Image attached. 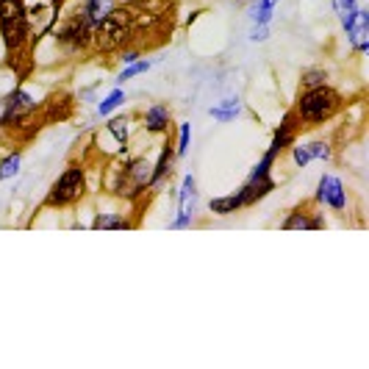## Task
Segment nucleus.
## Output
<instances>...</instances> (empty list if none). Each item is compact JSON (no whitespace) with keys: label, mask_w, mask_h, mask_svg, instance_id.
I'll return each instance as SVG.
<instances>
[{"label":"nucleus","mask_w":369,"mask_h":369,"mask_svg":"<svg viewBox=\"0 0 369 369\" xmlns=\"http://www.w3.org/2000/svg\"><path fill=\"white\" fill-rule=\"evenodd\" d=\"M97 45L103 50H114L128 39V17L123 11H108L100 23H97Z\"/></svg>","instance_id":"1"},{"label":"nucleus","mask_w":369,"mask_h":369,"mask_svg":"<svg viewBox=\"0 0 369 369\" xmlns=\"http://www.w3.org/2000/svg\"><path fill=\"white\" fill-rule=\"evenodd\" d=\"M336 106H339V94L320 87V89H314V92L303 94V100H300V114H303L306 120H325V117H330V114L336 111Z\"/></svg>","instance_id":"2"},{"label":"nucleus","mask_w":369,"mask_h":369,"mask_svg":"<svg viewBox=\"0 0 369 369\" xmlns=\"http://www.w3.org/2000/svg\"><path fill=\"white\" fill-rule=\"evenodd\" d=\"M81 192H84V173H81L78 167H70V170L56 181L50 197H47V203H50V206H64V203L75 200Z\"/></svg>","instance_id":"3"},{"label":"nucleus","mask_w":369,"mask_h":369,"mask_svg":"<svg viewBox=\"0 0 369 369\" xmlns=\"http://www.w3.org/2000/svg\"><path fill=\"white\" fill-rule=\"evenodd\" d=\"M150 178H153L150 164H147L144 158H137V161H131V164L125 167V173H123V178H120V192H123V194H137L142 186L150 184Z\"/></svg>","instance_id":"4"},{"label":"nucleus","mask_w":369,"mask_h":369,"mask_svg":"<svg viewBox=\"0 0 369 369\" xmlns=\"http://www.w3.org/2000/svg\"><path fill=\"white\" fill-rule=\"evenodd\" d=\"M34 108V100L28 97L25 92H11L6 100H3V125H14V123H20L28 111Z\"/></svg>","instance_id":"5"},{"label":"nucleus","mask_w":369,"mask_h":369,"mask_svg":"<svg viewBox=\"0 0 369 369\" xmlns=\"http://www.w3.org/2000/svg\"><path fill=\"white\" fill-rule=\"evenodd\" d=\"M347 37H350V42L356 50H367L369 47V17L367 11H356V17L350 20V25H347Z\"/></svg>","instance_id":"6"},{"label":"nucleus","mask_w":369,"mask_h":369,"mask_svg":"<svg viewBox=\"0 0 369 369\" xmlns=\"http://www.w3.org/2000/svg\"><path fill=\"white\" fill-rule=\"evenodd\" d=\"M194 203H197V192H194V178L189 175V178H184V186H181V217L173 223V228L189 225V220L194 214Z\"/></svg>","instance_id":"7"},{"label":"nucleus","mask_w":369,"mask_h":369,"mask_svg":"<svg viewBox=\"0 0 369 369\" xmlns=\"http://www.w3.org/2000/svg\"><path fill=\"white\" fill-rule=\"evenodd\" d=\"M317 197L327 206H333V208H344V189H342V181L333 178V175H323Z\"/></svg>","instance_id":"8"},{"label":"nucleus","mask_w":369,"mask_h":369,"mask_svg":"<svg viewBox=\"0 0 369 369\" xmlns=\"http://www.w3.org/2000/svg\"><path fill=\"white\" fill-rule=\"evenodd\" d=\"M89 25H92V23H89V17L81 11V17H75V20H73V23H70V25H67V28H64L58 37H61L64 42L84 45V42H87V34H89Z\"/></svg>","instance_id":"9"},{"label":"nucleus","mask_w":369,"mask_h":369,"mask_svg":"<svg viewBox=\"0 0 369 369\" xmlns=\"http://www.w3.org/2000/svg\"><path fill=\"white\" fill-rule=\"evenodd\" d=\"M239 192H242V203L247 206V203H256V200H261L264 194H270V192H273V181H270V175H267V178H250Z\"/></svg>","instance_id":"10"},{"label":"nucleus","mask_w":369,"mask_h":369,"mask_svg":"<svg viewBox=\"0 0 369 369\" xmlns=\"http://www.w3.org/2000/svg\"><path fill=\"white\" fill-rule=\"evenodd\" d=\"M3 28V39H6V47H20L25 34H28V25H25V17H17V20H8L0 25Z\"/></svg>","instance_id":"11"},{"label":"nucleus","mask_w":369,"mask_h":369,"mask_svg":"<svg viewBox=\"0 0 369 369\" xmlns=\"http://www.w3.org/2000/svg\"><path fill=\"white\" fill-rule=\"evenodd\" d=\"M167 125H170V111L164 106H153L144 117V128L147 131H164Z\"/></svg>","instance_id":"12"},{"label":"nucleus","mask_w":369,"mask_h":369,"mask_svg":"<svg viewBox=\"0 0 369 369\" xmlns=\"http://www.w3.org/2000/svg\"><path fill=\"white\" fill-rule=\"evenodd\" d=\"M108 11H111V0H87V8H84V14L89 17L92 25H97Z\"/></svg>","instance_id":"13"},{"label":"nucleus","mask_w":369,"mask_h":369,"mask_svg":"<svg viewBox=\"0 0 369 369\" xmlns=\"http://www.w3.org/2000/svg\"><path fill=\"white\" fill-rule=\"evenodd\" d=\"M239 206H244V203H242V192L228 194V197H217V200H211V211H217V214H231V211H236Z\"/></svg>","instance_id":"14"},{"label":"nucleus","mask_w":369,"mask_h":369,"mask_svg":"<svg viewBox=\"0 0 369 369\" xmlns=\"http://www.w3.org/2000/svg\"><path fill=\"white\" fill-rule=\"evenodd\" d=\"M17 17H25L23 0H0V25L8 20H17Z\"/></svg>","instance_id":"15"},{"label":"nucleus","mask_w":369,"mask_h":369,"mask_svg":"<svg viewBox=\"0 0 369 369\" xmlns=\"http://www.w3.org/2000/svg\"><path fill=\"white\" fill-rule=\"evenodd\" d=\"M333 8H336V14H339V20H342V25H344V28L350 25V20H353V17H356V11H358L356 0H333Z\"/></svg>","instance_id":"16"},{"label":"nucleus","mask_w":369,"mask_h":369,"mask_svg":"<svg viewBox=\"0 0 369 369\" xmlns=\"http://www.w3.org/2000/svg\"><path fill=\"white\" fill-rule=\"evenodd\" d=\"M170 161H173V150H170V144H167V150L161 153V158H158V164H156V170H153V178H150V184H156V181H161V178L167 175V167H170Z\"/></svg>","instance_id":"17"},{"label":"nucleus","mask_w":369,"mask_h":369,"mask_svg":"<svg viewBox=\"0 0 369 369\" xmlns=\"http://www.w3.org/2000/svg\"><path fill=\"white\" fill-rule=\"evenodd\" d=\"M17 170H20V156H8V158H3V161H0V181L17 175Z\"/></svg>","instance_id":"18"},{"label":"nucleus","mask_w":369,"mask_h":369,"mask_svg":"<svg viewBox=\"0 0 369 369\" xmlns=\"http://www.w3.org/2000/svg\"><path fill=\"white\" fill-rule=\"evenodd\" d=\"M211 114H214V120H233V117L239 114V103H236V100H228L223 108H211Z\"/></svg>","instance_id":"19"},{"label":"nucleus","mask_w":369,"mask_h":369,"mask_svg":"<svg viewBox=\"0 0 369 369\" xmlns=\"http://www.w3.org/2000/svg\"><path fill=\"white\" fill-rule=\"evenodd\" d=\"M123 100H125V94L120 92V89H114V92H111L108 97H106V100H103V103H100V114H108V111H114V108H117Z\"/></svg>","instance_id":"20"},{"label":"nucleus","mask_w":369,"mask_h":369,"mask_svg":"<svg viewBox=\"0 0 369 369\" xmlns=\"http://www.w3.org/2000/svg\"><path fill=\"white\" fill-rule=\"evenodd\" d=\"M108 131L114 134V139H117L120 144L128 142V125H125V120H111V123H108Z\"/></svg>","instance_id":"21"},{"label":"nucleus","mask_w":369,"mask_h":369,"mask_svg":"<svg viewBox=\"0 0 369 369\" xmlns=\"http://www.w3.org/2000/svg\"><path fill=\"white\" fill-rule=\"evenodd\" d=\"M94 228H128V223L125 220H117V217H97L94 220Z\"/></svg>","instance_id":"22"},{"label":"nucleus","mask_w":369,"mask_h":369,"mask_svg":"<svg viewBox=\"0 0 369 369\" xmlns=\"http://www.w3.org/2000/svg\"><path fill=\"white\" fill-rule=\"evenodd\" d=\"M308 161H311V150H308V144H306V147H294V164L306 167Z\"/></svg>","instance_id":"23"},{"label":"nucleus","mask_w":369,"mask_h":369,"mask_svg":"<svg viewBox=\"0 0 369 369\" xmlns=\"http://www.w3.org/2000/svg\"><path fill=\"white\" fill-rule=\"evenodd\" d=\"M150 67V61H139V64H134V67H128L123 75H120V81H128V78H134V75H139V73H144Z\"/></svg>","instance_id":"24"},{"label":"nucleus","mask_w":369,"mask_h":369,"mask_svg":"<svg viewBox=\"0 0 369 369\" xmlns=\"http://www.w3.org/2000/svg\"><path fill=\"white\" fill-rule=\"evenodd\" d=\"M294 228H308V220L303 214H294L292 220H286V231H294Z\"/></svg>","instance_id":"25"},{"label":"nucleus","mask_w":369,"mask_h":369,"mask_svg":"<svg viewBox=\"0 0 369 369\" xmlns=\"http://www.w3.org/2000/svg\"><path fill=\"white\" fill-rule=\"evenodd\" d=\"M323 81H325V73H308V75H306V84H308V87H320Z\"/></svg>","instance_id":"26"},{"label":"nucleus","mask_w":369,"mask_h":369,"mask_svg":"<svg viewBox=\"0 0 369 369\" xmlns=\"http://www.w3.org/2000/svg\"><path fill=\"white\" fill-rule=\"evenodd\" d=\"M189 147V125H181V142H178V153H186Z\"/></svg>","instance_id":"27"},{"label":"nucleus","mask_w":369,"mask_h":369,"mask_svg":"<svg viewBox=\"0 0 369 369\" xmlns=\"http://www.w3.org/2000/svg\"><path fill=\"white\" fill-rule=\"evenodd\" d=\"M253 39H256V42H258V39H267V28H264V25H258V28L253 31Z\"/></svg>","instance_id":"28"},{"label":"nucleus","mask_w":369,"mask_h":369,"mask_svg":"<svg viewBox=\"0 0 369 369\" xmlns=\"http://www.w3.org/2000/svg\"><path fill=\"white\" fill-rule=\"evenodd\" d=\"M277 0H261V8H273Z\"/></svg>","instance_id":"29"}]
</instances>
